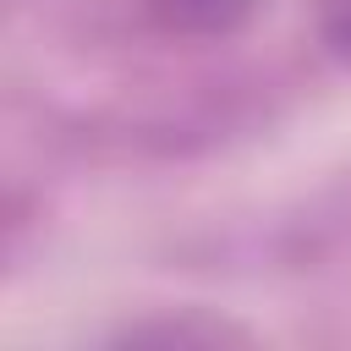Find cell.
<instances>
[{"label":"cell","mask_w":351,"mask_h":351,"mask_svg":"<svg viewBox=\"0 0 351 351\" xmlns=\"http://www.w3.org/2000/svg\"><path fill=\"white\" fill-rule=\"evenodd\" d=\"M143 5L154 11V22L192 38H225L258 11V0H143Z\"/></svg>","instance_id":"1"}]
</instances>
